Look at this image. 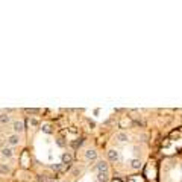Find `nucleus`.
Instances as JSON below:
<instances>
[{
    "instance_id": "9",
    "label": "nucleus",
    "mask_w": 182,
    "mask_h": 182,
    "mask_svg": "<svg viewBox=\"0 0 182 182\" xmlns=\"http://www.w3.org/2000/svg\"><path fill=\"white\" fill-rule=\"evenodd\" d=\"M73 161V155L70 152H64L61 156V164H71Z\"/></svg>"
},
{
    "instance_id": "5",
    "label": "nucleus",
    "mask_w": 182,
    "mask_h": 182,
    "mask_svg": "<svg viewBox=\"0 0 182 182\" xmlns=\"http://www.w3.org/2000/svg\"><path fill=\"white\" fill-rule=\"evenodd\" d=\"M108 159L112 161V162L118 161V159H120V152L115 150V149H109L108 150Z\"/></svg>"
},
{
    "instance_id": "1",
    "label": "nucleus",
    "mask_w": 182,
    "mask_h": 182,
    "mask_svg": "<svg viewBox=\"0 0 182 182\" xmlns=\"http://www.w3.org/2000/svg\"><path fill=\"white\" fill-rule=\"evenodd\" d=\"M20 141H21V138H20V135H18V134H11V135L6 136V143H8L9 147H12V146H18Z\"/></svg>"
},
{
    "instance_id": "14",
    "label": "nucleus",
    "mask_w": 182,
    "mask_h": 182,
    "mask_svg": "<svg viewBox=\"0 0 182 182\" xmlns=\"http://www.w3.org/2000/svg\"><path fill=\"white\" fill-rule=\"evenodd\" d=\"M41 131L45 132V134H52V129H50V124H43L41 127Z\"/></svg>"
},
{
    "instance_id": "13",
    "label": "nucleus",
    "mask_w": 182,
    "mask_h": 182,
    "mask_svg": "<svg viewBox=\"0 0 182 182\" xmlns=\"http://www.w3.org/2000/svg\"><path fill=\"white\" fill-rule=\"evenodd\" d=\"M29 123H31V126H33V127H36L40 124V122H38V118H35V117H32V118H29Z\"/></svg>"
},
{
    "instance_id": "2",
    "label": "nucleus",
    "mask_w": 182,
    "mask_h": 182,
    "mask_svg": "<svg viewBox=\"0 0 182 182\" xmlns=\"http://www.w3.org/2000/svg\"><path fill=\"white\" fill-rule=\"evenodd\" d=\"M23 131H24L23 120H14L12 122V134H18V135H20Z\"/></svg>"
},
{
    "instance_id": "11",
    "label": "nucleus",
    "mask_w": 182,
    "mask_h": 182,
    "mask_svg": "<svg viewBox=\"0 0 182 182\" xmlns=\"http://www.w3.org/2000/svg\"><path fill=\"white\" fill-rule=\"evenodd\" d=\"M96 178H97V182H108V181H109V173L99 171Z\"/></svg>"
},
{
    "instance_id": "4",
    "label": "nucleus",
    "mask_w": 182,
    "mask_h": 182,
    "mask_svg": "<svg viewBox=\"0 0 182 182\" xmlns=\"http://www.w3.org/2000/svg\"><path fill=\"white\" fill-rule=\"evenodd\" d=\"M94 170L99 173V171H105V173H109V164L106 162V161H99L96 166H94Z\"/></svg>"
},
{
    "instance_id": "6",
    "label": "nucleus",
    "mask_w": 182,
    "mask_h": 182,
    "mask_svg": "<svg viewBox=\"0 0 182 182\" xmlns=\"http://www.w3.org/2000/svg\"><path fill=\"white\" fill-rule=\"evenodd\" d=\"M11 123V114L9 112H0V124H3V126H6V124H9Z\"/></svg>"
},
{
    "instance_id": "12",
    "label": "nucleus",
    "mask_w": 182,
    "mask_h": 182,
    "mask_svg": "<svg viewBox=\"0 0 182 182\" xmlns=\"http://www.w3.org/2000/svg\"><path fill=\"white\" fill-rule=\"evenodd\" d=\"M115 140L120 141V143H126V141H129V135H127L126 132H118L115 135Z\"/></svg>"
},
{
    "instance_id": "7",
    "label": "nucleus",
    "mask_w": 182,
    "mask_h": 182,
    "mask_svg": "<svg viewBox=\"0 0 182 182\" xmlns=\"http://www.w3.org/2000/svg\"><path fill=\"white\" fill-rule=\"evenodd\" d=\"M96 158H97L96 149H87V150H85V159H87V161H94Z\"/></svg>"
},
{
    "instance_id": "15",
    "label": "nucleus",
    "mask_w": 182,
    "mask_h": 182,
    "mask_svg": "<svg viewBox=\"0 0 182 182\" xmlns=\"http://www.w3.org/2000/svg\"><path fill=\"white\" fill-rule=\"evenodd\" d=\"M26 111H27V112H29V114H36V112H38V111H40V109H33V108L31 109V108H29V109H26Z\"/></svg>"
},
{
    "instance_id": "10",
    "label": "nucleus",
    "mask_w": 182,
    "mask_h": 182,
    "mask_svg": "<svg viewBox=\"0 0 182 182\" xmlns=\"http://www.w3.org/2000/svg\"><path fill=\"white\" fill-rule=\"evenodd\" d=\"M129 167H131L132 170H140V168H141V161L136 159V158L131 159V161H129Z\"/></svg>"
},
{
    "instance_id": "8",
    "label": "nucleus",
    "mask_w": 182,
    "mask_h": 182,
    "mask_svg": "<svg viewBox=\"0 0 182 182\" xmlns=\"http://www.w3.org/2000/svg\"><path fill=\"white\" fill-rule=\"evenodd\" d=\"M0 175L2 176L11 175V167H9L8 164H5V162H0Z\"/></svg>"
},
{
    "instance_id": "16",
    "label": "nucleus",
    "mask_w": 182,
    "mask_h": 182,
    "mask_svg": "<svg viewBox=\"0 0 182 182\" xmlns=\"http://www.w3.org/2000/svg\"><path fill=\"white\" fill-rule=\"evenodd\" d=\"M181 170H182V162H181Z\"/></svg>"
},
{
    "instance_id": "17",
    "label": "nucleus",
    "mask_w": 182,
    "mask_h": 182,
    "mask_svg": "<svg viewBox=\"0 0 182 182\" xmlns=\"http://www.w3.org/2000/svg\"><path fill=\"white\" fill-rule=\"evenodd\" d=\"M56 182H64V181H56Z\"/></svg>"
},
{
    "instance_id": "3",
    "label": "nucleus",
    "mask_w": 182,
    "mask_h": 182,
    "mask_svg": "<svg viewBox=\"0 0 182 182\" xmlns=\"http://www.w3.org/2000/svg\"><path fill=\"white\" fill-rule=\"evenodd\" d=\"M0 155H2L5 159H11L14 156V149L9 147V146H3V147L0 149Z\"/></svg>"
}]
</instances>
